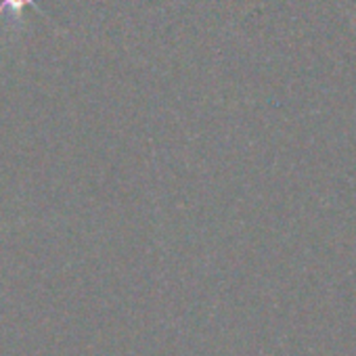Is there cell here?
Returning <instances> with one entry per match:
<instances>
[{
	"instance_id": "obj_1",
	"label": "cell",
	"mask_w": 356,
	"mask_h": 356,
	"mask_svg": "<svg viewBox=\"0 0 356 356\" xmlns=\"http://www.w3.org/2000/svg\"><path fill=\"white\" fill-rule=\"evenodd\" d=\"M28 5H34V0H3V5H0V13L7 11L13 19H19L22 17V11Z\"/></svg>"
}]
</instances>
